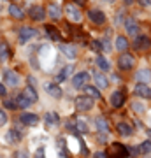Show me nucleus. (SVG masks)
I'll return each instance as SVG.
<instances>
[{"label":"nucleus","instance_id":"obj_1","mask_svg":"<svg viewBox=\"0 0 151 158\" xmlns=\"http://www.w3.org/2000/svg\"><path fill=\"white\" fill-rule=\"evenodd\" d=\"M90 83V74L88 72H79L72 77V85L74 88H86V85Z\"/></svg>","mask_w":151,"mask_h":158},{"label":"nucleus","instance_id":"obj_2","mask_svg":"<svg viewBox=\"0 0 151 158\" xmlns=\"http://www.w3.org/2000/svg\"><path fill=\"white\" fill-rule=\"evenodd\" d=\"M91 107H93V98H90L86 95L76 98V109L78 111H90Z\"/></svg>","mask_w":151,"mask_h":158},{"label":"nucleus","instance_id":"obj_3","mask_svg":"<svg viewBox=\"0 0 151 158\" xmlns=\"http://www.w3.org/2000/svg\"><path fill=\"white\" fill-rule=\"evenodd\" d=\"M37 35V30L32 28V27H23L21 30H19V44H25V42H28V40L32 39V37H35Z\"/></svg>","mask_w":151,"mask_h":158},{"label":"nucleus","instance_id":"obj_4","mask_svg":"<svg viewBox=\"0 0 151 158\" xmlns=\"http://www.w3.org/2000/svg\"><path fill=\"white\" fill-rule=\"evenodd\" d=\"M118 67L123 69V70H130L134 67V56L128 55V53H123L121 56L118 58Z\"/></svg>","mask_w":151,"mask_h":158},{"label":"nucleus","instance_id":"obj_5","mask_svg":"<svg viewBox=\"0 0 151 158\" xmlns=\"http://www.w3.org/2000/svg\"><path fill=\"white\" fill-rule=\"evenodd\" d=\"M28 12H30V18L35 21H42L46 18V9H42L40 6H32Z\"/></svg>","mask_w":151,"mask_h":158},{"label":"nucleus","instance_id":"obj_6","mask_svg":"<svg viewBox=\"0 0 151 158\" xmlns=\"http://www.w3.org/2000/svg\"><path fill=\"white\" fill-rule=\"evenodd\" d=\"M4 81H6L9 86H18V85H19V76H18L14 70H11V69H9V70H6V72H4Z\"/></svg>","mask_w":151,"mask_h":158},{"label":"nucleus","instance_id":"obj_7","mask_svg":"<svg viewBox=\"0 0 151 158\" xmlns=\"http://www.w3.org/2000/svg\"><path fill=\"white\" fill-rule=\"evenodd\" d=\"M123 104H125V93H123V91H118L116 90L111 95V106L118 109V107H121Z\"/></svg>","mask_w":151,"mask_h":158},{"label":"nucleus","instance_id":"obj_8","mask_svg":"<svg viewBox=\"0 0 151 158\" xmlns=\"http://www.w3.org/2000/svg\"><path fill=\"white\" fill-rule=\"evenodd\" d=\"M88 18L93 23H97V25H100V23L106 21V14H104L102 11H99V9H91V11L88 12Z\"/></svg>","mask_w":151,"mask_h":158},{"label":"nucleus","instance_id":"obj_9","mask_svg":"<svg viewBox=\"0 0 151 158\" xmlns=\"http://www.w3.org/2000/svg\"><path fill=\"white\" fill-rule=\"evenodd\" d=\"M44 88H46V91H48L51 97H55V98H60V97H62V88L58 85H55V83H46Z\"/></svg>","mask_w":151,"mask_h":158},{"label":"nucleus","instance_id":"obj_10","mask_svg":"<svg viewBox=\"0 0 151 158\" xmlns=\"http://www.w3.org/2000/svg\"><path fill=\"white\" fill-rule=\"evenodd\" d=\"M60 49H62V53L67 58H70V60H74V58L78 56V49H76V46H72V44H62Z\"/></svg>","mask_w":151,"mask_h":158},{"label":"nucleus","instance_id":"obj_11","mask_svg":"<svg viewBox=\"0 0 151 158\" xmlns=\"http://www.w3.org/2000/svg\"><path fill=\"white\" fill-rule=\"evenodd\" d=\"M125 28H127V34H128V35H135L137 32H139V25H137L135 19L127 18V21H125Z\"/></svg>","mask_w":151,"mask_h":158},{"label":"nucleus","instance_id":"obj_12","mask_svg":"<svg viewBox=\"0 0 151 158\" xmlns=\"http://www.w3.org/2000/svg\"><path fill=\"white\" fill-rule=\"evenodd\" d=\"M19 121L23 125H27V127H32V125L39 123V116H35V114H21L19 116Z\"/></svg>","mask_w":151,"mask_h":158},{"label":"nucleus","instance_id":"obj_13","mask_svg":"<svg viewBox=\"0 0 151 158\" xmlns=\"http://www.w3.org/2000/svg\"><path fill=\"white\" fill-rule=\"evenodd\" d=\"M135 93L139 97H142V98H151V88L148 85H142V83H139L135 86Z\"/></svg>","mask_w":151,"mask_h":158},{"label":"nucleus","instance_id":"obj_14","mask_svg":"<svg viewBox=\"0 0 151 158\" xmlns=\"http://www.w3.org/2000/svg\"><path fill=\"white\" fill-rule=\"evenodd\" d=\"M46 12H48V16L53 18V19H60V18H62V9L56 6V4H49Z\"/></svg>","mask_w":151,"mask_h":158},{"label":"nucleus","instance_id":"obj_15","mask_svg":"<svg viewBox=\"0 0 151 158\" xmlns=\"http://www.w3.org/2000/svg\"><path fill=\"white\" fill-rule=\"evenodd\" d=\"M137 81L146 85V83H149L151 81V70L149 69H141L139 72H137Z\"/></svg>","mask_w":151,"mask_h":158},{"label":"nucleus","instance_id":"obj_16","mask_svg":"<svg viewBox=\"0 0 151 158\" xmlns=\"http://www.w3.org/2000/svg\"><path fill=\"white\" fill-rule=\"evenodd\" d=\"M148 46H149V39H148L146 35H141V37H137V39L134 40L135 49H144V48H148Z\"/></svg>","mask_w":151,"mask_h":158},{"label":"nucleus","instance_id":"obj_17","mask_svg":"<svg viewBox=\"0 0 151 158\" xmlns=\"http://www.w3.org/2000/svg\"><path fill=\"white\" fill-rule=\"evenodd\" d=\"M9 12H11V16L16 18V19H23V18H25V12H23L21 7H18L16 4H11V6H9Z\"/></svg>","mask_w":151,"mask_h":158},{"label":"nucleus","instance_id":"obj_18","mask_svg":"<svg viewBox=\"0 0 151 158\" xmlns=\"http://www.w3.org/2000/svg\"><path fill=\"white\" fill-rule=\"evenodd\" d=\"M95 83H97L99 88H107V86H109V79H107L102 72H97L95 74Z\"/></svg>","mask_w":151,"mask_h":158},{"label":"nucleus","instance_id":"obj_19","mask_svg":"<svg viewBox=\"0 0 151 158\" xmlns=\"http://www.w3.org/2000/svg\"><path fill=\"white\" fill-rule=\"evenodd\" d=\"M67 12H69V18H70L72 21H81V12H79L78 7L69 6V7H67Z\"/></svg>","mask_w":151,"mask_h":158},{"label":"nucleus","instance_id":"obj_20","mask_svg":"<svg viewBox=\"0 0 151 158\" xmlns=\"http://www.w3.org/2000/svg\"><path fill=\"white\" fill-rule=\"evenodd\" d=\"M95 123H97V130H99V132H104V134H107V132H109V125H107V121L104 118H102V116H99V118L95 119Z\"/></svg>","mask_w":151,"mask_h":158},{"label":"nucleus","instance_id":"obj_21","mask_svg":"<svg viewBox=\"0 0 151 158\" xmlns=\"http://www.w3.org/2000/svg\"><path fill=\"white\" fill-rule=\"evenodd\" d=\"M11 58V49H9V46L6 42H0V60H9Z\"/></svg>","mask_w":151,"mask_h":158},{"label":"nucleus","instance_id":"obj_22","mask_svg":"<svg viewBox=\"0 0 151 158\" xmlns=\"http://www.w3.org/2000/svg\"><path fill=\"white\" fill-rule=\"evenodd\" d=\"M23 95L27 97L30 102H37V98H39V97H37V91H35L32 86H27V88L23 90Z\"/></svg>","mask_w":151,"mask_h":158},{"label":"nucleus","instance_id":"obj_23","mask_svg":"<svg viewBox=\"0 0 151 158\" xmlns=\"http://www.w3.org/2000/svg\"><path fill=\"white\" fill-rule=\"evenodd\" d=\"M114 46H116L118 51H125L127 48H128V40H127V37L120 35V37H116V42H114Z\"/></svg>","mask_w":151,"mask_h":158},{"label":"nucleus","instance_id":"obj_24","mask_svg":"<svg viewBox=\"0 0 151 158\" xmlns=\"http://www.w3.org/2000/svg\"><path fill=\"white\" fill-rule=\"evenodd\" d=\"M4 139H6L7 144H16V142L19 141V135H18L16 130H11V132H7V134H6V137H4Z\"/></svg>","mask_w":151,"mask_h":158},{"label":"nucleus","instance_id":"obj_25","mask_svg":"<svg viewBox=\"0 0 151 158\" xmlns=\"http://www.w3.org/2000/svg\"><path fill=\"white\" fill-rule=\"evenodd\" d=\"M76 130H79L81 134H86V132H88L86 119H84V118H78V119H76Z\"/></svg>","mask_w":151,"mask_h":158},{"label":"nucleus","instance_id":"obj_26","mask_svg":"<svg viewBox=\"0 0 151 158\" xmlns=\"http://www.w3.org/2000/svg\"><path fill=\"white\" fill-rule=\"evenodd\" d=\"M46 34L51 37V40H62L60 34H58V32H56V28H55V27H51V25H48V27H46Z\"/></svg>","mask_w":151,"mask_h":158},{"label":"nucleus","instance_id":"obj_27","mask_svg":"<svg viewBox=\"0 0 151 158\" xmlns=\"http://www.w3.org/2000/svg\"><path fill=\"white\" fill-rule=\"evenodd\" d=\"M84 90H86V97H90V98H100V91L95 86H86Z\"/></svg>","mask_w":151,"mask_h":158},{"label":"nucleus","instance_id":"obj_28","mask_svg":"<svg viewBox=\"0 0 151 158\" xmlns=\"http://www.w3.org/2000/svg\"><path fill=\"white\" fill-rule=\"evenodd\" d=\"M44 119H46V125H48V127H55V125H58V116H56L55 113H48Z\"/></svg>","mask_w":151,"mask_h":158},{"label":"nucleus","instance_id":"obj_29","mask_svg":"<svg viewBox=\"0 0 151 158\" xmlns=\"http://www.w3.org/2000/svg\"><path fill=\"white\" fill-rule=\"evenodd\" d=\"M118 132H120V134H123V135H128V134H132V125H128V123H118Z\"/></svg>","mask_w":151,"mask_h":158},{"label":"nucleus","instance_id":"obj_30","mask_svg":"<svg viewBox=\"0 0 151 158\" xmlns=\"http://www.w3.org/2000/svg\"><path fill=\"white\" fill-rule=\"evenodd\" d=\"M70 72H72V67H70V65H67V67H63V69H62V72L58 74V77H56V79L62 83V81H65V79L69 77V74H70Z\"/></svg>","mask_w":151,"mask_h":158},{"label":"nucleus","instance_id":"obj_31","mask_svg":"<svg viewBox=\"0 0 151 158\" xmlns=\"http://www.w3.org/2000/svg\"><path fill=\"white\" fill-rule=\"evenodd\" d=\"M30 104H32V102L28 100L27 97L23 95H18V98H16V106H19V107H28V106H30Z\"/></svg>","mask_w":151,"mask_h":158},{"label":"nucleus","instance_id":"obj_32","mask_svg":"<svg viewBox=\"0 0 151 158\" xmlns=\"http://www.w3.org/2000/svg\"><path fill=\"white\" fill-rule=\"evenodd\" d=\"M97 65H99V67L104 70V72H107V70H109V67H111V65H109V62H107L104 56H99V58H97Z\"/></svg>","mask_w":151,"mask_h":158},{"label":"nucleus","instance_id":"obj_33","mask_svg":"<svg viewBox=\"0 0 151 158\" xmlns=\"http://www.w3.org/2000/svg\"><path fill=\"white\" fill-rule=\"evenodd\" d=\"M112 148H114L116 151H120V155H121V156H128V155H130L128 149H127V148H125L123 144H118V142H116V144H114Z\"/></svg>","mask_w":151,"mask_h":158},{"label":"nucleus","instance_id":"obj_34","mask_svg":"<svg viewBox=\"0 0 151 158\" xmlns=\"http://www.w3.org/2000/svg\"><path fill=\"white\" fill-rule=\"evenodd\" d=\"M139 149L142 153H151V141H146V142H142L139 146Z\"/></svg>","mask_w":151,"mask_h":158},{"label":"nucleus","instance_id":"obj_35","mask_svg":"<svg viewBox=\"0 0 151 158\" xmlns=\"http://www.w3.org/2000/svg\"><path fill=\"white\" fill-rule=\"evenodd\" d=\"M7 123V114H6V111H2V109H0V127H2V125H6Z\"/></svg>","mask_w":151,"mask_h":158},{"label":"nucleus","instance_id":"obj_36","mask_svg":"<svg viewBox=\"0 0 151 158\" xmlns=\"http://www.w3.org/2000/svg\"><path fill=\"white\" fill-rule=\"evenodd\" d=\"M4 106H6L7 109H14V107H16V102H12V100H9V98H6V100H4Z\"/></svg>","mask_w":151,"mask_h":158},{"label":"nucleus","instance_id":"obj_37","mask_svg":"<svg viewBox=\"0 0 151 158\" xmlns=\"http://www.w3.org/2000/svg\"><path fill=\"white\" fill-rule=\"evenodd\" d=\"M35 158H44V148H39L35 151Z\"/></svg>","mask_w":151,"mask_h":158},{"label":"nucleus","instance_id":"obj_38","mask_svg":"<svg viewBox=\"0 0 151 158\" xmlns=\"http://www.w3.org/2000/svg\"><path fill=\"white\" fill-rule=\"evenodd\" d=\"M95 158H107V156H106V153H104V151H97L95 153Z\"/></svg>","mask_w":151,"mask_h":158},{"label":"nucleus","instance_id":"obj_39","mask_svg":"<svg viewBox=\"0 0 151 158\" xmlns=\"http://www.w3.org/2000/svg\"><path fill=\"white\" fill-rule=\"evenodd\" d=\"M0 97H6V86L0 85Z\"/></svg>","mask_w":151,"mask_h":158},{"label":"nucleus","instance_id":"obj_40","mask_svg":"<svg viewBox=\"0 0 151 158\" xmlns=\"http://www.w3.org/2000/svg\"><path fill=\"white\" fill-rule=\"evenodd\" d=\"M139 4H141V6H149L151 0H139Z\"/></svg>","mask_w":151,"mask_h":158},{"label":"nucleus","instance_id":"obj_41","mask_svg":"<svg viewBox=\"0 0 151 158\" xmlns=\"http://www.w3.org/2000/svg\"><path fill=\"white\" fill-rule=\"evenodd\" d=\"M91 46H93V48H95V49H100V46H102V44H99V42H97V40H93V42H91Z\"/></svg>","mask_w":151,"mask_h":158},{"label":"nucleus","instance_id":"obj_42","mask_svg":"<svg viewBox=\"0 0 151 158\" xmlns=\"http://www.w3.org/2000/svg\"><path fill=\"white\" fill-rule=\"evenodd\" d=\"M132 107L137 109V111H142V106H141V104H132Z\"/></svg>","mask_w":151,"mask_h":158},{"label":"nucleus","instance_id":"obj_43","mask_svg":"<svg viewBox=\"0 0 151 158\" xmlns=\"http://www.w3.org/2000/svg\"><path fill=\"white\" fill-rule=\"evenodd\" d=\"M102 48H104V49H109V42H107V40H102Z\"/></svg>","mask_w":151,"mask_h":158},{"label":"nucleus","instance_id":"obj_44","mask_svg":"<svg viewBox=\"0 0 151 158\" xmlns=\"http://www.w3.org/2000/svg\"><path fill=\"white\" fill-rule=\"evenodd\" d=\"M16 158H27V155H25V153H18Z\"/></svg>","mask_w":151,"mask_h":158},{"label":"nucleus","instance_id":"obj_45","mask_svg":"<svg viewBox=\"0 0 151 158\" xmlns=\"http://www.w3.org/2000/svg\"><path fill=\"white\" fill-rule=\"evenodd\" d=\"M125 2H127V4H130V2H132V0H125Z\"/></svg>","mask_w":151,"mask_h":158},{"label":"nucleus","instance_id":"obj_46","mask_svg":"<svg viewBox=\"0 0 151 158\" xmlns=\"http://www.w3.org/2000/svg\"><path fill=\"white\" fill-rule=\"evenodd\" d=\"M148 135H151V130H148Z\"/></svg>","mask_w":151,"mask_h":158},{"label":"nucleus","instance_id":"obj_47","mask_svg":"<svg viewBox=\"0 0 151 158\" xmlns=\"http://www.w3.org/2000/svg\"><path fill=\"white\" fill-rule=\"evenodd\" d=\"M106 2H114V0H106Z\"/></svg>","mask_w":151,"mask_h":158}]
</instances>
